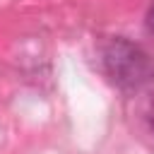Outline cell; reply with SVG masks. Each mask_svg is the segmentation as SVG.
Returning <instances> with one entry per match:
<instances>
[{
	"label": "cell",
	"mask_w": 154,
	"mask_h": 154,
	"mask_svg": "<svg viewBox=\"0 0 154 154\" xmlns=\"http://www.w3.org/2000/svg\"><path fill=\"white\" fill-rule=\"evenodd\" d=\"M147 125H149V130L154 132V99L149 101V108H147Z\"/></svg>",
	"instance_id": "7a4b0ae2"
},
{
	"label": "cell",
	"mask_w": 154,
	"mask_h": 154,
	"mask_svg": "<svg viewBox=\"0 0 154 154\" xmlns=\"http://www.w3.org/2000/svg\"><path fill=\"white\" fill-rule=\"evenodd\" d=\"M147 29L154 34V2H152L149 10H147Z\"/></svg>",
	"instance_id": "3957f363"
},
{
	"label": "cell",
	"mask_w": 154,
	"mask_h": 154,
	"mask_svg": "<svg viewBox=\"0 0 154 154\" xmlns=\"http://www.w3.org/2000/svg\"><path fill=\"white\" fill-rule=\"evenodd\" d=\"M103 67L123 89H140L154 82V58L137 43L113 38L103 48Z\"/></svg>",
	"instance_id": "6da1fadb"
}]
</instances>
